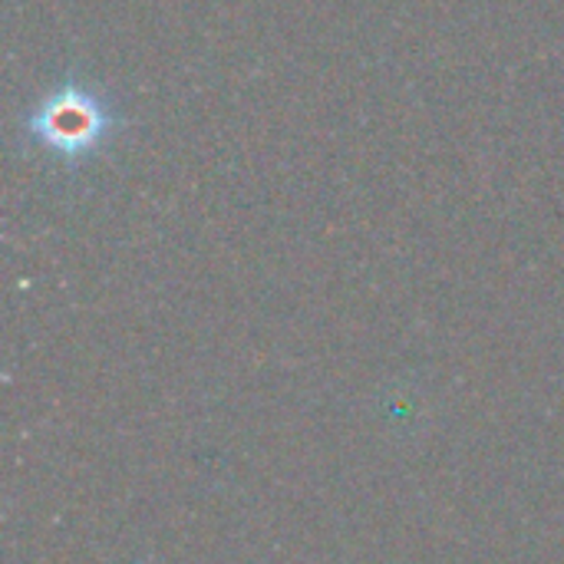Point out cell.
Returning a JSON list of instances; mask_svg holds the SVG:
<instances>
[{"label": "cell", "mask_w": 564, "mask_h": 564, "mask_svg": "<svg viewBox=\"0 0 564 564\" xmlns=\"http://www.w3.org/2000/svg\"><path fill=\"white\" fill-rule=\"evenodd\" d=\"M99 129H102V112L79 93H66L53 99L36 119V132L63 152L86 149L89 142L99 139Z\"/></svg>", "instance_id": "1"}]
</instances>
